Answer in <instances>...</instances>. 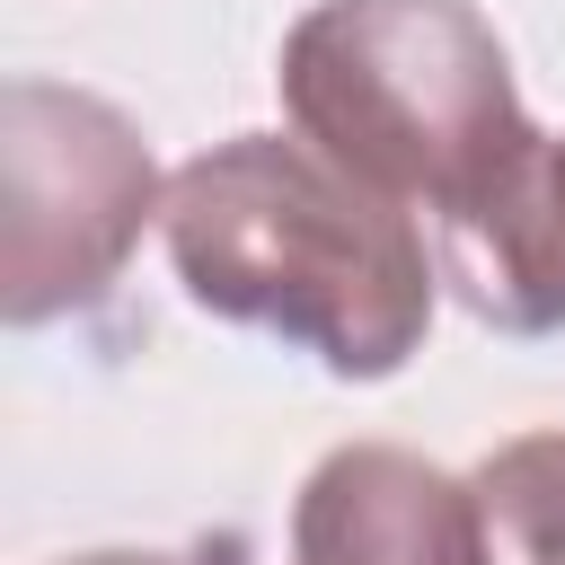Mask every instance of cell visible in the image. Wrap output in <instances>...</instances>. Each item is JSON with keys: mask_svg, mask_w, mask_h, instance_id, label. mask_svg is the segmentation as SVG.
Returning <instances> with one entry per match:
<instances>
[{"mask_svg": "<svg viewBox=\"0 0 565 565\" xmlns=\"http://www.w3.org/2000/svg\"><path fill=\"white\" fill-rule=\"evenodd\" d=\"M168 256L194 309L265 327L335 380H388L433 327V265L380 185L318 141L238 132L168 177Z\"/></svg>", "mask_w": 565, "mask_h": 565, "instance_id": "obj_1", "label": "cell"}, {"mask_svg": "<svg viewBox=\"0 0 565 565\" xmlns=\"http://www.w3.org/2000/svg\"><path fill=\"white\" fill-rule=\"evenodd\" d=\"M282 106L300 141L388 203L459 212L539 124L468 0H318L282 35Z\"/></svg>", "mask_w": 565, "mask_h": 565, "instance_id": "obj_2", "label": "cell"}, {"mask_svg": "<svg viewBox=\"0 0 565 565\" xmlns=\"http://www.w3.org/2000/svg\"><path fill=\"white\" fill-rule=\"evenodd\" d=\"M159 203H168L159 168L106 97L9 79L0 97V318L44 327L62 309H88L124 274Z\"/></svg>", "mask_w": 565, "mask_h": 565, "instance_id": "obj_3", "label": "cell"}, {"mask_svg": "<svg viewBox=\"0 0 565 565\" xmlns=\"http://www.w3.org/2000/svg\"><path fill=\"white\" fill-rule=\"evenodd\" d=\"M291 565H486L477 486L415 450L344 441L291 503Z\"/></svg>", "mask_w": 565, "mask_h": 565, "instance_id": "obj_4", "label": "cell"}, {"mask_svg": "<svg viewBox=\"0 0 565 565\" xmlns=\"http://www.w3.org/2000/svg\"><path fill=\"white\" fill-rule=\"evenodd\" d=\"M441 274L468 318L503 335L565 327V141L530 132L459 212H441Z\"/></svg>", "mask_w": 565, "mask_h": 565, "instance_id": "obj_5", "label": "cell"}, {"mask_svg": "<svg viewBox=\"0 0 565 565\" xmlns=\"http://www.w3.org/2000/svg\"><path fill=\"white\" fill-rule=\"evenodd\" d=\"M486 565H565V433H521L477 459Z\"/></svg>", "mask_w": 565, "mask_h": 565, "instance_id": "obj_6", "label": "cell"}, {"mask_svg": "<svg viewBox=\"0 0 565 565\" xmlns=\"http://www.w3.org/2000/svg\"><path fill=\"white\" fill-rule=\"evenodd\" d=\"M71 565H247V547L238 539H194L177 556H159V547H106V556H71Z\"/></svg>", "mask_w": 565, "mask_h": 565, "instance_id": "obj_7", "label": "cell"}]
</instances>
